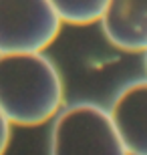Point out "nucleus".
Returning <instances> with one entry per match:
<instances>
[{
	"mask_svg": "<svg viewBox=\"0 0 147 155\" xmlns=\"http://www.w3.org/2000/svg\"><path fill=\"white\" fill-rule=\"evenodd\" d=\"M62 99V79L51 58L40 52L0 54V109L10 125H42L58 113Z\"/></svg>",
	"mask_w": 147,
	"mask_h": 155,
	"instance_id": "f257e3e1",
	"label": "nucleus"
},
{
	"mask_svg": "<svg viewBox=\"0 0 147 155\" xmlns=\"http://www.w3.org/2000/svg\"><path fill=\"white\" fill-rule=\"evenodd\" d=\"M48 155H129L109 111L95 103H77L55 119Z\"/></svg>",
	"mask_w": 147,
	"mask_h": 155,
	"instance_id": "f03ea898",
	"label": "nucleus"
},
{
	"mask_svg": "<svg viewBox=\"0 0 147 155\" xmlns=\"http://www.w3.org/2000/svg\"><path fill=\"white\" fill-rule=\"evenodd\" d=\"M62 20L48 0H0V54L42 52Z\"/></svg>",
	"mask_w": 147,
	"mask_h": 155,
	"instance_id": "7ed1b4c3",
	"label": "nucleus"
},
{
	"mask_svg": "<svg viewBox=\"0 0 147 155\" xmlns=\"http://www.w3.org/2000/svg\"><path fill=\"white\" fill-rule=\"evenodd\" d=\"M117 135L129 155H147V81L131 83L109 111Z\"/></svg>",
	"mask_w": 147,
	"mask_h": 155,
	"instance_id": "20e7f679",
	"label": "nucleus"
},
{
	"mask_svg": "<svg viewBox=\"0 0 147 155\" xmlns=\"http://www.w3.org/2000/svg\"><path fill=\"white\" fill-rule=\"evenodd\" d=\"M101 26L115 48L125 52H145L147 0H107Z\"/></svg>",
	"mask_w": 147,
	"mask_h": 155,
	"instance_id": "39448f33",
	"label": "nucleus"
},
{
	"mask_svg": "<svg viewBox=\"0 0 147 155\" xmlns=\"http://www.w3.org/2000/svg\"><path fill=\"white\" fill-rule=\"evenodd\" d=\"M58 18L73 26H85L101 20L107 0H48Z\"/></svg>",
	"mask_w": 147,
	"mask_h": 155,
	"instance_id": "423d86ee",
	"label": "nucleus"
},
{
	"mask_svg": "<svg viewBox=\"0 0 147 155\" xmlns=\"http://www.w3.org/2000/svg\"><path fill=\"white\" fill-rule=\"evenodd\" d=\"M10 143V121L0 109V155H4Z\"/></svg>",
	"mask_w": 147,
	"mask_h": 155,
	"instance_id": "0eeeda50",
	"label": "nucleus"
},
{
	"mask_svg": "<svg viewBox=\"0 0 147 155\" xmlns=\"http://www.w3.org/2000/svg\"><path fill=\"white\" fill-rule=\"evenodd\" d=\"M145 67H147V51H145Z\"/></svg>",
	"mask_w": 147,
	"mask_h": 155,
	"instance_id": "6e6552de",
	"label": "nucleus"
}]
</instances>
